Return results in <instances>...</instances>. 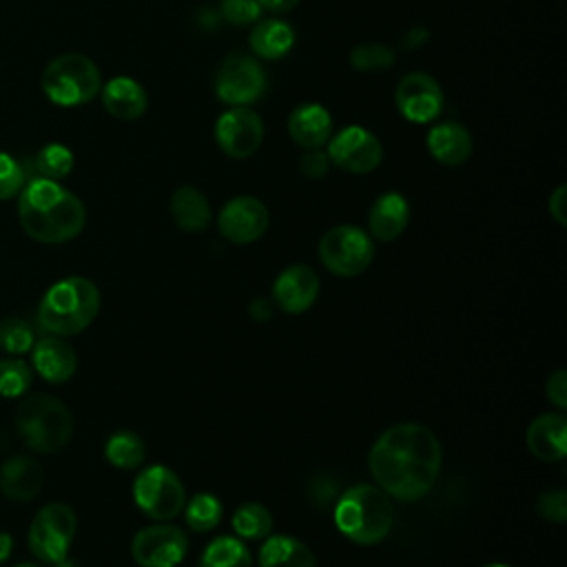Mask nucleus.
I'll return each mask as SVG.
<instances>
[{"mask_svg": "<svg viewBox=\"0 0 567 567\" xmlns=\"http://www.w3.org/2000/svg\"><path fill=\"white\" fill-rule=\"evenodd\" d=\"M441 443L421 423H399L379 434L368 454L370 474L390 498L419 501L441 472Z\"/></svg>", "mask_w": 567, "mask_h": 567, "instance_id": "1", "label": "nucleus"}, {"mask_svg": "<svg viewBox=\"0 0 567 567\" xmlns=\"http://www.w3.org/2000/svg\"><path fill=\"white\" fill-rule=\"evenodd\" d=\"M18 219L31 239L40 244H64L84 230L86 208L60 182L31 177L18 193Z\"/></svg>", "mask_w": 567, "mask_h": 567, "instance_id": "2", "label": "nucleus"}, {"mask_svg": "<svg viewBox=\"0 0 567 567\" xmlns=\"http://www.w3.org/2000/svg\"><path fill=\"white\" fill-rule=\"evenodd\" d=\"M97 312V286L86 277H66L44 292L38 306V323L49 334L71 337L89 328Z\"/></svg>", "mask_w": 567, "mask_h": 567, "instance_id": "3", "label": "nucleus"}, {"mask_svg": "<svg viewBox=\"0 0 567 567\" xmlns=\"http://www.w3.org/2000/svg\"><path fill=\"white\" fill-rule=\"evenodd\" d=\"M394 523V509L390 496L368 483H359L346 489L334 505L337 529L357 545L381 543Z\"/></svg>", "mask_w": 567, "mask_h": 567, "instance_id": "4", "label": "nucleus"}, {"mask_svg": "<svg viewBox=\"0 0 567 567\" xmlns=\"http://www.w3.org/2000/svg\"><path fill=\"white\" fill-rule=\"evenodd\" d=\"M71 410L51 394H33L20 401L16 430L22 443L40 454L60 452L73 436Z\"/></svg>", "mask_w": 567, "mask_h": 567, "instance_id": "5", "label": "nucleus"}, {"mask_svg": "<svg viewBox=\"0 0 567 567\" xmlns=\"http://www.w3.org/2000/svg\"><path fill=\"white\" fill-rule=\"evenodd\" d=\"M40 86L51 104L73 109L100 95L102 73L89 55L71 51L53 58L44 66Z\"/></svg>", "mask_w": 567, "mask_h": 567, "instance_id": "6", "label": "nucleus"}, {"mask_svg": "<svg viewBox=\"0 0 567 567\" xmlns=\"http://www.w3.org/2000/svg\"><path fill=\"white\" fill-rule=\"evenodd\" d=\"M321 264L337 277H357L374 259V241L368 230L339 224L328 228L317 246Z\"/></svg>", "mask_w": 567, "mask_h": 567, "instance_id": "7", "label": "nucleus"}, {"mask_svg": "<svg viewBox=\"0 0 567 567\" xmlns=\"http://www.w3.org/2000/svg\"><path fill=\"white\" fill-rule=\"evenodd\" d=\"M268 78L261 62L248 53H230L213 78V91L226 106H250L266 93Z\"/></svg>", "mask_w": 567, "mask_h": 567, "instance_id": "8", "label": "nucleus"}, {"mask_svg": "<svg viewBox=\"0 0 567 567\" xmlns=\"http://www.w3.org/2000/svg\"><path fill=\"white\" fill-rule=\"evenodd\" d=\"M133 501L148 518L171 520L184 509L186 489L171 467L151 465L133 481Z\"/></svg>", "mask_w": 567, "mask_h": 567, "instance_id": "9", "label": "nucleus"}, {"mask_svg": "<svg viewBox=\"0 0 567 567\" xmlns=\"http://www.w3.org/2000/svg\"><path fill=\"white\" fill-rule=\"evenodd\" d=\"M75 512L66 503L44 505L31 520L27 543L42 563H60L66 558L75 536Z\"/></svg>", "mask_w": 567, "mask_h": 567, "instance_id": "10", "label": "nucleus"}, {"mask_svg": "<svg viewBox=\"0 0 567 567\" xmlns=\"http://www.w3.org/2000/svg\"><path fill=\"white\" fill-rule=\"evenodd\" d=\"M326 153L330 166L352 175H368L383 162V144L370 128L361 124H348L332 133L326 144Z\"/></svg>", "mask_w": 567, "mask_h": 567, "instance_id": "11", "label": "nucleus"}, {"mask_svg": "<svg viewBox=\"0 0 567 567\" xmlns=\"http://www.w3.org/2000/svg\"><path fill=\"white\" fill-rule=\"evenodd\" d=\"M215 142L230 159H246L255 155L264 142V120L250 106H228L215 120Z\"/></svg>", "mask_w": 567, "mask_h": 567, "instance_id": "12", "label": "nucleus"}, {"mask_svg": "<svg viewBox=\"0 0 567 567\" xmlns=\"http://www.w3.org/2000/svg\"><path fill=\"white\" fill-rule=\"evenodd\" d=\"M394 104L403 120L412 124H432L443 113L445 95L436 78L425 71H412L396 82Z\"/></svg>", "mask_w": 567, "mask_h": 567, "instance_id": "13", "label": "nucleus"}, {"mask_svg": "<svg viewBox=\"0 0 567 567\" xmlns=\"http://www.w3.org/2000/svg\"><path fill=\"white\" fill-rule=\"evenodd\" d=\"M186 532L168 523L142 527L131 540V556L140 567H175L186 558Z\"/></svg>", "mask_w": 567, "mask_h": 567, "instance_id": "14", "label": "nucleus"}, {"mask_svg": "<svg viewBox=\"0 0 567 567\" xmlns=\"http://www.w3.org/2000/svg\"><path fill=\"white\" fill-rule=\"evenodd\" d=\"M270 224V213L266 204L252 195H237L228 199L217 213L219 235L237 246L257 241Z\"/></svg>", "mask_w": 567, "mask_h": 567, "instance_id": "15", "label": "nucleus"}, {"mask_svg": "<svg viewBox=\"0 0 567 567\" xmlns=\"http://www.w3.org/2000/svg\"><path fill=\"white\" fill-rule=\"evenodd\" d=\"M319 290L321 281L315 268L308 264H292L284 268L272 284V303L288 315H301L317 301Z\"/></svg>", "mask_w": 567, "mask_h": 567, "instance_id": "16", "label": "nucleus"}, {"mask_svg": "<svg viewBox=\"0 0 567 567\" xmlns=\"http://www.w3.org/2000/svg\"><path fill=\"white\" fill-rule=\"evenodd\" d=\"M332 133H334L332 115L319 102H303L295 106L288 115V135L303 151L323 148L332 137Z\"/></svg>", "mask_w": 567, "mask_h": 567, "instance_id": "17", "label": "nucleus"}, {"mask_svg": "<svg viewBox=\"0 0 567 567\" xmlns=\"http://www.w3.org/2000/svg\"><path fill=\"white\" fill-rule=\"evenodd\" d=\"M525 443L532 456L545 463H556L567 456V419L563 412L536 416L525 432Z\"/></svg>", "mask_w": 567, "mask_h": 567, "instance_id": "18", "label": "nucleus"}, {"mask_svg": "<svg viewBox=\"0 0 567 567\" xmlns=\"http://www.w3.org/2000/svg\"><path fill=\"white\" fill-rule=\"evenodd\" d=\"M427 153L443 166H461L472 157L474 142L461 122H432L425 135Z\"/></svg>", "mask_w": 567, "mask_h": 567, "instance_id": "19", "label": "nucleus"}, {"mask_svg": "<svg viewBox=\"0 0 567 567\" xmlns=\"http://www.w3.org/2000/svg\"><path fill=\"white\" fill-rule=\"evenodd\" d=\"M100 100L104 111L122 122L140 120L148 109L146 89L131 75H115L109 82H102Z\"/></svg>", "mask_w": 567, "mask_h": 567, "instance_id": "20", "label": "nucleus"}, {"mask_svg": "<svg viewBox=\"0 0 567 567\" xmlns=\"http://www.w3.org/2000/svg\"><path fill=\"white\" fill-rule=\"evenodd\" d=\"M31 363L49 383H64L75 374L78 354L62 337H44L31 346Z\"/></svg>", "mask_w": 567, "mask_h": 567, "instance_id": "21", "label": "nucleus"}, {"mask_svg": "<svg viewBox=\"0 0 567 567\" xmlns=\"http://www.w3.org/2000/svg\"><path fill=\"white\" fill-rule=\"evenodd\" d=\"M410 204L396 190L381 193L368 213V235L379 241H392L408 228Z\"/></svg>", "mask_w": 567, "mask_h": 567, "instance_id": "22", "label": "nucleus"}, {"mask_svg": "<svg viewBox=\"0 0 567 567\" xmlns=\"http://www.w3.org/2000/svg\"><path fill=\"white\" fill-rule=\"evenodd\" d=\"M44 483V470L42 465L27 456V454H16L7 458L0 467V489L7 498L16 503H24L38 496Z\"/></svg>", "mask_w": 567, "mask_h": 567, "instance_id": "23", "label": "nucleus"}, {"mask_svg": "<svg viewBox=\"0 0 567 567\" xmlns=\"http://www.w3.org/2000/svg\"><path fill=\"white\" fill-rule=\"evenodd\" d=\"M297 42V33L290 22L279 16L259 18L248 35L250 51L259 60H281L286 58Z\"/></svg>", "mask_w": 567, "mask_h": 567, "instance_id": "24", "label": "nucleus"}, {"mask_svg": "<svg viewBox=\"0 0 567 567\" xmlns=\"http://www.w3.org/2000/svg\"><path fill=\"white\" fill-rule=\"evenodd\" d=\"M173 224L184 233H202L213 221V210L206 195L195 186H179L168 204Z\"/></svg>", "mask_w": 567, "mask_h": 567, "instance_id": "25", "label": "nucleus"}, {"mask_svg": "<svg viewBox=\"0 0 567 567\" xmlns=\"http://www.w3.org/2000/svg\"><path fill=\"white\" fill-rule=\"evenodd\" d=\"M259 567H317L312 549L295 536H266Z\"/></svg>", "mask_w": 567, "mask_h": 567, "instance_id": "26", "label": "nucleus"}, {"mask_svg": "<svg viewBox=\"0 0 567 567\" xmlns=\"http://www.w3.org/2000/svg\"><path fill=\"white\" fill-rule=\"evenodd\" d=\"M199 567H252V558L241 538L219 536L204 547Z\"/></svg>", "mask_w": 567, "mask_h": 567, "instance_id": "27", "label": "nucleus"}, {"mask_svg": "<svg viewBox=\"0 0 567 567\" xmlns=\"http://www.w3.org/2000/svg\"><path fill=\"white\" fill-rule=\"evenodd\" d=\"M104 456L113 467L120 470H135L144 463L146 445L140 434L131 430H117L109 436L104 445Z\"/></svg>", "mask_w": 567, "mask_h": 567, "instance_id": "28", "label": "nucleus"}, {"mask_svg": "<svg viewBox=\"0 0 567 567\" xmlns=\"http://www.w3.org/2000/svg\"><path fill=\"white\" fill-rule=\"evenodd\" d=\"M233 529L237 538L261 540L272 532V514L261 503H244L233 514Z\"/></svg>", "mask_w": 567, "mask_h": 567, "instance_id": "29", "label": "nucleus"}, {"mask_svg": "<svg viewBox=\"0 0 567 567\" xmlns=\"http://www.w3.org/2000/svg\"><path fill=\"white\" fill-rule=\"evenodd\" d=\"M396 53L383 42H359L348 53V64L359 73H383L392 69Z\"/></svg>", "mask_w": 567, "mask_h": 567, "instance_id": "30", "label": "nucleus"}, {"mask_svg": "<svg viewBox=\"0 0 567 567\" xmlns=\"http://www.w3.org/2000/svg\"><path fill=\"white\" fill-rule=\"evenodd\" d=\"M184 516L190 529L204 534L219 525L224 516V507L217 496L208 492H197L188 503H184Z\"/></svg>", "mask_w": 567, "mask_h": 567, "instance_id": "31", "label": "nucleus"}, {"mask_svg": "<svg viewBox=\"0 0 567 567\" xmlns=\"http://www.w3.org/2000/svg\"><path fill=\"white\" fill-rule=\"evenodd\" d=\"M33 168H35L38 177L60 182L73 171V153L69 146H64L60 142L44 144L33 157Z\"/></svg>", "mask_w": 567, "mask_h": 567, "instance_id": "32", "label": "nucleus"}, {"mask_svg": "<svg viewBox=\"0 0 567 567\" xmlns=\"http://www.w3.org/2000/svg\"><path fill=\"white\" fill-rule=\"evenodd\" d=\"M33 332L29 323L20 317H4L0 319V348L9 354H22L31 350Z\"/></svg>", "mask_w": 567, "mask_h": 567, "instance_id": "33", "label": "nucleus"}, {"mask_svg": "<svg viewBox=\"0 0 567 567\" xmlns=\"http://www.w3.org/2000/svg\"><path fill=\"white\" fill-rule=\"evenodd\" d=\"M31 385V370L20 359L0 361V394L7 399L22 396Z\"/></svg>", "mask_w": 567, "mask_h": 567, "instance_id": "34", "label": "nucleus"}, {"mask_svg": "<svg viewBox=\"0 0 567 567\" xmlns=\"http://www.w3.org/2000/svg\"><path fill=\"white\" fill-rule=\"evenodd\" d=\"M24 184H27L24 166L9 153L0 151V199L18 197Z\"/></svg>", "mask_w": 567, "mask_h": 567, "instance_id": "35", "label": "nucleus"}, {"mask_svg": "<svg viewBox=\"0 0 567 567\" xmlns=\"http://www.w3.org/2000/svg\"><path fill=\"white\" fill-rule=\"evenodd\" d=\"M219 9H221V16L226 18V22H230L235 27L255 24L264 13L259 7V0H221Z\"/></svg>", "mask_w": 567, "mask_h": 567, "instance_id": "36", "label": "nucleus"}, {"mask_svg": "<svg viewBox=\"0 0 567 567\" xmlns=\"http://www.w3.org/2000/svg\"><path fill=\"white\" fill-rule=\"evenodd\" d=\"M536 509L540 518L549 523H565L567 518V492L565 489H547L538 496Z\"/></svg>", "mask_w": 567, "mask_h": 567, "instance_id": "37", "label": "nucleus"}, {"mask_svg": "<svg viewBox=\"0 0 567 567\" xmlns=\"http://www.w3.org/2000/svg\"><path fill=\"white\" fill-rule=\"evenodd\" d=\"M299 171L308 179H323L330 171V159L326 148H308L299 159Z\"/></svg>", "mask_w": 567, "mask_h": 567, "instance_id": "38", "label": "nucleus"}, {"mask_svg": "<svg viewBox=\"0 0 567 567\" xmlns=\"http://www.w3.org/2000/svg\"><path fill=\"white\" fill-rule=\"evenodd\" d=\"M545 394L547 399L558 408V410H565L567 408V372L560 368L556 372H551L547 377V383H545Z\"/></svg>", "mask_w": 567, "mask_h": 567, "instance_id": "39", "label": "nucleus"}, {"mask_svg": "<svg viewBox=\"0 0 567 567\" xmlns=\"http://www.w3.org/2000/svg\"><path fill=\"white\" fill-rule=\"evenodd\" d=\"M547 208L558 226H567V186L565 184H560L551 190Z\"/></svg>", "mask_w": 567, "mask_h": 567, "instance_id": "40", "label": "nucleus"}, {"mask_svg": "<svg viewBox=\"0 0 567 567\" xmlns=\"http://www.w3.org/2000/svg\"><path fill=\"white\" fill-rule=\"evenodd\" d=\"M272 312H275V303H272V299H266V297H257L248 306V315L255 321H268L272 317Z\"/></svg>", "mask_w": 567, "mask_h": 567, "instance_id": "41", "label": "nucleus"}, {"mask_svg": "<svg viewBox=\"0 0 567 567\" xmlns=\"http://www.w3.org/2000/svg\"><path fill=\"white\" fill-rule=\"evenodd\" d=\"M427 38H430V33H427V29H425V27H414V29H410V31H405V33H403V38H401V47H403V49H408V51H412V49L423 47V44L427 42Z\"/></svg>", "mask_w": 567, "mask_h": 567, "instance_id": "42", "label": "nucleus"}, {"mask_svg": "<svg viewBox=\"0 0 567 567\" xmlns=\"http://www.w3.org/2000/svg\"><path fill=\"white\" fill-rule=\"evenodd\" d=\"M301 0H259L261 11H268L272 16H284L290 13Z\"/></svg>", "mask_w": 567, "mask_h": 567, "instance_id": "43", "label": "nucleus"}, {"mask_svg": "<svg viewBox=\"0 0 567 567\" xmlns=\"http://www.w3.org/2000/svg\"><path fill=\"white\" fill-rule=\"evenodd\" d=\"M11 549H13V538L0 532V563H4L11 556Z\"/></svg>", "mask_w": 567, "mask_h": 567, "instance_id": "44", "label": "nucleus"}, {"mask_svg": "<svg viewBox=\"0 0 567 567\" xmlns=\"http://www.w3.org/2000/svg\"><path fill=\"white\" fill-rule=\"evenodd\" d=\"M58 567H78L73 560H69V558H64V560H60V563H55Z\"/></svg>", "mask_w": 567, "mask_h": 567, "instance_id": "45", "label": "nucleus"}, {"mask_svg": "<svg viewBox=\"0 0 567 567\" xmlns=\"http://www.w3.org/2000/svg\"><path fill=\"white\" fill-rule=\"evenodd\" d=\"M16 567H38V565H33V563H20V565H16Z\"/></svg>", "mask_w": 567, "mask_h": 567, "instance_id": "46", "label": "nucleus"}, {"mask_svg": "<svg viewBox=\"0 0 567 567\" xmlns=\"http://www.w3.org/2000/svg\"><path fill=\"white\" fill-rule=\"evenodd\" d=\"M485 567H509V565H503V563H492V565H485Z\"/></svg>", "mask_w": 567, "mask_h": 567, "instance_id": "47", "label": "nucleus"}]
</instances>
